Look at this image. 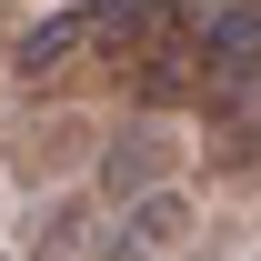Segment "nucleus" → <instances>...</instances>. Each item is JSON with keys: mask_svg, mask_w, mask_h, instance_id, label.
I'll return each mask as SVG.
<instances>
[{"mask_svg": "<svg viewBox=\"0 0 261 261\" xmlns=\"http://www.w3.org/2000/svg\"><path fill=\"white\" fill-rule=\"evenodd\" d=\"M91 151H100V111H81L70 91H40L0 130V181L10 191H50V181H81Z\"/></svg>", "mask_w": 261, "mask_h": 261, "instance_id": "nucleus-1", "label": "nucleus"}, {"mask_svg": "<svg viewBox=\"0 0 261 261\" xmlns=\"http://www.w3.org/2000/svg\"><path fill=\"white\" fill-rule=\"evenodd\" d=\"M191 171V130L171 121V111H141L130 100L121 121H100V151H91V181L100 201H130V191H151V181H181Z\"/></svg>", "mask_w": 261, "mask_h": 261, "instance_id": "nucleus-2", "label": "nucleus"}, {"mask_svg": "<svg viewBox=\"0 0 261 261\" xmlns=\"http://www.w3.org/2000/svg\"><path fill=\"white\" fill-rule=\"evenodd\" d=\"M201 231V201L181 181H151L130 201H100V261H181Z\"/></svg>", "mask_w": 261, "mask_h": 261, "instance_id": "nucleus-3", "label": "nucleus"}, {"mask_svg": "<svg viewBox=\"0 0 261 261\" xmlns=\"http://www.w3.org/2000/svg\"><path fill=\"white\" fill-rule=\"evenodd\" d=\"M0 70H10V91H20V100H40V91H81V70H100V61H91V20H81V0L40 10L31 31H10Z\"/></svg>", "mask_w": 261, "mask_h": 261, "instance_id": "nucleus-4", "label": "nucleus"}, {"mask_svg": "<svg viewBox=\"0 0 261 261\" xmlns=\"http://www.w3.org/2000/svg\"><path fill=\"white\" fill-rule=\"evenodd\" d=\"M10 261H100V191L91 181L31 191V221H20V251Z\"/></svg>", "mask_w": 261, "mask_h": 261, "instance_id": "nucleus-5", "label": "nucleus"}, {"mask_svg": "<svg viewBox=\"0 0 261 261\" xmlns=\"http://www.w3.org/2000/svg\"><path fill=\"white\" fill-rule=\"evenodd\" d=\"M201 181H261V81L201 100V151H191Z\"/></svg>", "mask_w": 261, "mask_h": 261, "instance_id": "nucleus-6", "label": "nucleus"}, {"mask_svg": "<svg viewBox=\"0 0 261 261\" xmlns=\"http://www.w3.org/2000/svg\"><path fill=\"white\" fill-rule=\"evenodd\" d=\"M81 20H91V61L121 70L130 50H151L171 31V0H81Z\"/></svg>", "mask_w": 261, "mask_h": 261, "instance_id": "nucleus-7", "label": "nucleus"}, {"mask_svg": "<svg viewBox=\"0 0 261 261\" xmlns=\"http://www.w3.org/2000/svg\"><path fill=\"white\" fill-rule=\"evenodd\" d=\"M0 50H10V0H0Z\"/></svg>", "mask_w": 261, "mask_h": 261, "instance_id": "nucleus-8", "label": "nucleus"}, {"mask_svg": "<svg viewBox=\"0 0 261 261\" xmlns=\"http://www.w3.org/2000/svg\"><path fill=\"white\" fill-rule=\"evenodd\" d=\"M0 261H10V251H0Z\"/></svg>", "mask_w": 261, "mask_h": 261, "instance_id": "nucleus-9", "label": "nucleus"}]
</instances>
